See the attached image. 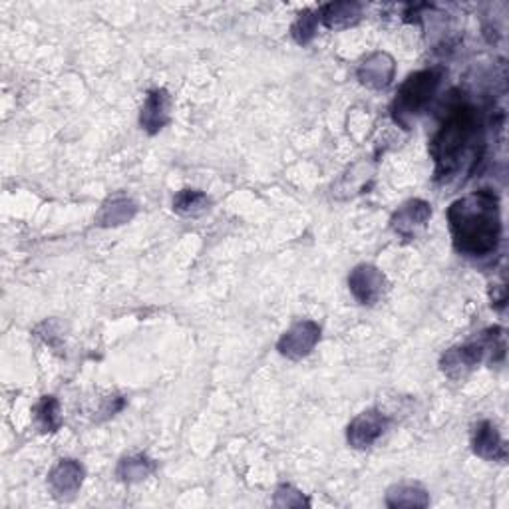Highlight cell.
Instances as JSON below:
<instances>
[{"mask_svg": "<svg viewBox=\"0 0 509 509\" xmlns=\"http://www.w3.org/2000/svg\"><path fill=\"white\" fill-rule=\"evenodd\" d=\"M482 122L472 104L458 102L450 105L444 122L430 141V156L436 163V181H448L482 156Z\"/></svg>", "mask_w": 509, "mask_h": 509, "instance_id": "cell-1", "label": "cell"}, {"mask_svg": "<svg viewBox=\"0 0 509 509\" xmlns=\"http://www.w3.org/2000/svg\"><path fill=\"white\" fill-rule=\"evenodd\" d=\"M448 223L458 253L474 259L492 255L502 239L497 195L482 189L456 199L448 209Z\"/></svg>", "mask_w": 509, "mask_h": 509, "instance_id": "cell-2", "label": "cell"}, {"mask_svg": "<svg viewBox=\"0 0 509 509\" xmlns=\"http://www.w3.org/2000/svg\"><path fill=\"white\" fill-rule=\"evenodd\" d=\"M440 68H428L412 74L406 82L400 86L396 98L392 102V118L402 128H410V122L416 120L422 112L428 108V104L434 98L440 82H441Z\"/></svg>", "mask_w": 509, "mask_h": 509, "instance_id": "cell-3", "label": "cell"}, {"mask_svg": "<svg viewBox=\"0 0 509 509\" xmlns=\"http://www.w3.org/2000/svg\"><path fill=\"white\" fill-rule=\"evenodd\" d=\"M504 334L499 329H489L482 339L462 344V347H454L444 352L440 367L450 378L462 380L469 372H472L479 362L486 359V352H504Z\"/></svg>", "mask_w": 509, "mask_h": 509, "instance_id": "cell-4", "label": "cell"}, {"mask_svg": "<svg viewBox=\"0 0 509 509\" xmlns=\"http://www.w3.org/2000/svg\"><path fill=\"white\" fill-rule=\"evenodd\" d=\"M349 286L362 304H377L386 291V277L372 265H359L349 275Z\"/></svg>", "mask_w": 509, "mask_h": 509, "instance_id": "cell-5", "label": "cell"}, {"mask_svg": "<svg viewBox=\"0 0 509 509\" xmlns=\"http://www.w3.org/2000/svg\"><path fill=\"white\" fill-rule=\"evenodd\" d=\"M319 339H321L319 324L313 321H303L299 324H295L289 332L283 334V339L278 341L277 349L283 357L299 360L316 347Z\"/></svg>", "mask_w": 509, "mask_h": 509, "instance_id": "cell-6", "label": "cell"}, {"mask_svg": "<svg viewBox=\"0 0 509 509\" xmlns=\"http://www.w3.org/2000/svg\"><path fill=\"white\" fill-rule=\"evenodd\" d=\"M388 428V418L378 410H367L350 422L347 438L352 448H370Z\"/></svg>", "mask_w": 509, "mask_h": 509, "instance_id": "cell-7", "label": "cell"}, {"mask_svg": "<svg viewBox=\"0 0 509 509\" xmlns=\"http://www.w3.org/2000/svg\"><path fill=\"white\" fill-rule=\"evenodd\" d=\"M432 217L430 204L422 199H410L394 214L390 225L394 232L404 239H416L422 229H426Z\"/></svg>", "mask_w": 509, "mask_h": 509, "instance_id": "cell-8", "label": "cell"}, {"mask_svg": "<svg viewBox=\"0 0 509 509\" xmlns=\"http://www.w3.org/2000/svg\"><path fill=\"white\" fill-rule=\"evenodd\" d=\"M474 451L484 459H494V462H504L507 458L505 441L499 436L497 428L489 420H482L474 430Z\"/></svg>", "mask_w": 509, "mask_h": 509, "instance_id": "cell-9", "label": "cell"}, {"mask_svg": "<svg viewBox=\"0 0 509 509\" xmlns=\"http://www.w3.org/2000/svg\"><path fill=\"white\" fill-rule=\"evenodd\" d=\"M357 76L364 86H368V88L374 90L386 88L394 76V60L386 52L372 54L359 66Z\"/></svg>", "mask_w": 509, "mask_h": 509, "instance_id": "cell-10", "label": "cell"}, {"mask_svg": "<svg viewBox=\"0 0 509 509\" xmlns=\"http://www.w3.org/2000/svg\"><path fill=\"white\" fill-rule=\"evenodd\" d=\"M169 122V94L166 90L150 92L141 110L140 123L150 133H158Z\"/></svg>", "mask_w": 509, "mask_h": 509, "instance_id": "cell-11", "label": "cell"}, {"mask_svg": "<svg viewBox=\"0 0 509 509\" xmlns=\"http://www.w3.org/2000/svg\"><path fill=\"white\" fill-rule=\"evenodd\" d=\"M84 479V468L76 459H62V462L52 469L50 486L56 495H72L80 489Z\"/></svg>", "mask_w": 509, "mask_h": 509, "instance_id": "cell-12", "label": "cell"}, {"mask_svg": "<svg viewBox=\"0 0 509 509\" xmlns=\"http://www.w3.org/2000/svg\"><path fill=\"white\" fill-rule=\"evenodd\" d=\"M360 11L362 6L359 3H332L323 6L319 11V16L323 18L324 26L341 31V28H347L357 23L360 18Z\"/></svg>", "mask_w": 509, "mask_h": 509, "instance_id": "cell-13", "label": "cell"}, {"mask_svg": "<svg viewBox=\"0 0 509 509\" xmlns=\"http://www.w3.org/2000/svg\"><path fill=\"white\" fill-rule=\"evenodd\" d=\"M133 214H136V205H133L128 197H114L102 207L98 221L100 225L114 227L126 223V221L133 217Z\"/></svg>", "mask_w": 509, "mask_h": 509, "instance_id": "cell-14", "label": "cell"}, {"mask_svg": "<svg viewBox=\"0 0 509 509\" xmlns=\"http://www.w3.org/2000/svg\"><path fill=\"white\" fill-rule=\"evenodd\" d=\"M207 209H209V197L204 194V191L184 189L179 191L174 199V211H177L179 215L195 217L205 214Z\"/></svg>", "mask_w": 509, "mask_h": 509, "instance_id": "cell-15", "label": "cell"}, {"mask_svg": "<svg viewBox=\"0 0 509 509\" xmlns=\"http://www.w3.org/2000/svg\"><path fill=\"white\" fill-rule=\"evenodd\" d=\"M386 504L390 507H426L428 495L418 486H396L388 492Z\"/></svg>", "mask_w": 509, "mask_h": 509, "instance_id": "cell-16", "label": "cell"}, {"mask_svg": "<svg viewBox=\"0 0 509 509\" xmlns=\"http://www.w3.org/2000/svg\"><path fill=\"white\" fill-rule=\"evenodd\" d=\"M36 422L38 426L42 428V432H56L62 424L60 416V404L54 396H44L36 406Z\"/></svg>", "mask_w": 509, "mask_h": 509, "instance_id": "cell-17", "label": "cell"}, {"mask_svg": "<svg viewBox=\"0 0 509 509\" xmlns=\"http://www.w3.org/2000/svg\"><path fill=\"white\" fill-rule=\"evenodd\" d=\"M151 472H153V464L143 456L122 459L118 468V476L123 479V482H140V479H146Z\"/></svg>", "mask_w": 509, "mask_h": 509, "instance_id": "cell-18", "label": "cell"}, {"mask_svg": "<svg viewBox=\"0 0 509 509\" xmlns=\"http://www.w3.org/2000/svg\"><path fill=\"white\" fill-rule=\"evenodd\" d=\"M316 26H319V13H311V11L301 13L299 18H296V23L293 24L295 41L299 44H309L314 38Z\"/></svg>", "mask_w": 509, "mask_h": 509, "instance_id": "cell-19", "label": "cell"}, {"mask_svg": "<svg viewBox=\"0 0 509 509\" xmlns=\"http://www.w3.org/2000/svg\"><path fill=\"white\" fill-rule=\"evenodd\" d=\"M303 504H306V499L303 497L301 492H296L291 486H281L277 489V499L275 505L278 507H301Z\"/></svg>", "mask_w": 509, "mask_h": 509, "instance_id": "cell-20", "label": "cell"}]
</instances>
